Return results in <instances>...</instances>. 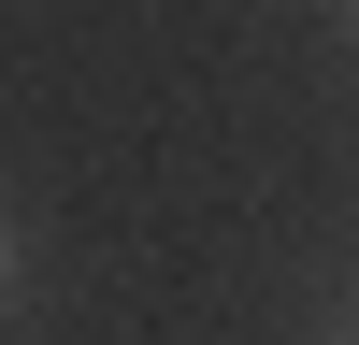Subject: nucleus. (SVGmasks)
<instances>
[{"label":"nucleus","instance_id":"nucleus-1","mask_svg":"<svg viewBox=\"0 0 359 345\" xmlns=\"http://www.w3.org/2000/svg\"><path fill=\"white\" fill-rule=\"evenodd\" d=\"M0 288H15V230H0Z\"/></svg>","mask_w":359,"mask_h":345}]
</instances>
